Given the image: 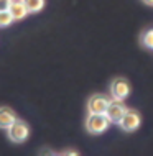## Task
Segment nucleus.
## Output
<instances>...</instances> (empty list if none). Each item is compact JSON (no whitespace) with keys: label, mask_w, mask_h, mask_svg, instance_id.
<instances>
[{"label":"nucleus","mask_w":153,"mask_h":156,"mask_svg":"<svg viewBox=\"0 0 153 156\" xmlns=\"http://www.w3.org/2000/svg\"><path fill=\"white\" fill-rule=\"evenodd\" d=\"M145 3H148V5H153V0H143Z\"/></svg>","instance_id":"nucleus-13"},{"label":"nucleus","mask_w":153,"mask_h":156,"mask_svg":"<svg viewBox=\"0 0 153 156\" xmlns=\"http://www.w3.org/2000/svg\"><path fill=\"white\" fill-rule=\"evenodd\" d=\"M125 112H127V108H125V105L122 104V100H115V99H114V100H110L107 110H105V115L109 117L110 123H118Z\"/></svg>","instance_id":"nucleus-6"},{"label":"nucleus","mask_w":153,"mask_h":156,"mask_svg":"<svg viewBox=\"0 0 153 156\" xmlns=\"http://www.w3.org/2000/svg\"><path fill=\"white\" fill-rule=\"evenodd\" d=\"M16 120V115L12 108H7V107H0V128L7 130L13 122Z\"/></svg>","instance_id":"nucleus-8"},{"label":"nucleus","mask_w":153,"mask_h":156,"mask_svg":"<svg viewBox=\"0 0 153 156\" xmlns=\"http://www.w3.org/2000/svg\"><path fill=\"white\" fill-rule=\"evenodd\" d=\"M110 100L112 99H109V97H105V95H100V94L92 95L91 99H89V102H87L89 113H105Z\"/></svg>","instance_id":"nucleus-4"},{"label":"nucleus","mask_w":153,"mask_h":156,"mask_svg":"<svg viewBox=\"0 0 153 156\" xmlns=\"http://www.w3.org/2000/svg\"><path fill=\"white\" fill-rule=\"evenodd\" d=\"M7 135H8V138H10L12 141L23 143L28 138V135H30V128H28V125L25 123V122L15 120L13 123L7 128Z\"/></svg>","instance_id":"nucleus-2"},{"label":"nucleus","mask_w":153,"mask_h":156,"mask_svg":"<svg viewBox=\"0 0 153 156\" xmlns=\"http://www.w3.org/2000/svg\"><path fill=\"white\" fill-rule=\"evenodd\" d=\"M142 43L147 46V48L153 49V30H148L142 35Z\"/></svg>","instance_id":"nucleus-11"},{"label":"nucleus","mask_w":153,"mask_h":156,"mask_svg":"<svg viewBox=\"0 0 153 156\" xmlns=\"http://www.w3.org/2000/svg\"><path fill=\"white\" fill-rule=\"evenodd\" d=\"M110 92H112V97L115 100H125L130 95V84L124 77H117L112 81Z\"/></svg>","instance_id":"nucleus-3"},{"label":"nucleus","mask_w":153,"mask_h":156,"mask_svg":"<svg viewBox=\"0 0 153 156\" xmlns=\"http://www.w3.org/2000/svg\"><path fill=\"white\" fill-rule=\"evenodd\" d=\"M10 13H12V16H13V20H22V18H25L30 12H28V8H27V5L23 3V0H13V3L10 5Z\"/></svg>","instance_id":"nucleus-7"},{"label":"nucleus","mask_w":153,"mask_h":156,"mask_svg":"<svg viewBox=\"0 0 153 156\" xmlns=\"http://www.w3.org/2000/svg\"><path fill=\"white\" fill-rule=\"evenodd\" d=\"M109 125H110V120L105 113H89L86 119V128L92 135L104 133L109 128Z\"/></svg>","instance_id":"nucleus-1"},{"label":"nucleus","mask_w":153,"mask_h":156,"mask_svg":"<svg viewBox=\"0 0 153 156\" xmlns=\"http://www.w3.org/2000/svg\"><path fill=\"white\" fill-rule=\"evenodd\" d=\"M12 22H13V16L10 10H0V27H8Z\"/></svg>","instance_id":"nucleus-10"},{"label":"nucleus","mask_w":153,"mask_h":156,"mask_svg":"<svg viewBox=\"0 0 153 156\" xmlns=\"http://www.w3.org/2000/svg\"><path fill=\"white\" fill-rule=\"evenodd\" d=\"M23 3L27 5L30 13L40 12V10H43V7H45V0H23Z\"/></svg>","instance_id":"nucleus-9"},{"label":"nucleus","mask_w":153,"mask_h":156,"mask_svg":"<svg viewBox=\"0 0 153 156\" xmlns=\"http://www.w3.org/2000/svg\"><path fill=\"white\" fill-rule=\"evenodd\" d=\"M140 123H142V119H140V115L133 110H127L124 113V117L120 119V122H118V125L122 126L124 132H135L140 126Z\"/></svg>","instance_id":"nucleus-5"},{"label":"nucleus","mask_w":153,"mask_h":156,"mask_svg":"<svg viewBox=\"0 0 153 156\" xmlns=\"http://www.w3.org/2000/svg\"><path fill=\"white\" fill-rule=\"evenodd\" d=\"M13 0H0V10H8Z\"/></svg>","instance_id":"nucleus-12"}]
</instances>
